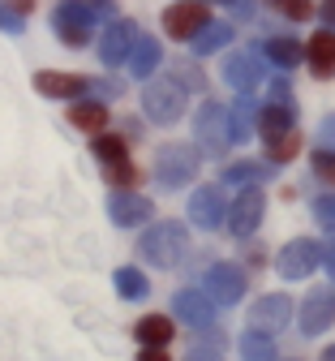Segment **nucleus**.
<instances>
[{"label": "nucleus", "instance_id": "obj_1", "mask_svg": "<svg viewBox=\"0 0 335 361\" xmlns=\"http://www.w3.org/2000/svg\"><path fill=\"white\" fill-rule=\"evenodd\" d=\"M185 245H189V233H185V224H176V219L151 224V228L142 233V241H138L142 258H147L151 267H164V271L185 258Z\"/></svg>", "mask_w": 335, "mask_h": 361}, {"label": "nucleus", "instance_id": "obj_2", "mask_svg": "<svg viewBox=\"0 0 335 361\" xmlns=\"http://www.w3.org/2000/svg\"><path fill=\"white\" fill-rule=\"evenodd\" d=\"M185 82L172 73V78H151L147 86H142V112H147V121L155 125H176L185 116Z\"/></svg>", "mask_w": 335, "mask_h": 361}, {"label": "nucleus", "instance_id": "obj_3", "mask_svg": "<svg viewBox=\"0 0 335 361\" xmlns=\"http://www.w3.org/2000/svg\"><path fill=\"white\" fill-rule=\"evenodd\" d=\"M194 142L207 151V155H224L232 147V112L215 99H207L194 116Z\"/></svg>", "mask_w": 335, "mask_h": 361}, {"label": "nucleus", "instance_id": "obj_4", "mask_svg": "<svg viewBox=\"0 0 335 361\" xmlns=\"http://www.w3.org/2000/svg\"><path fill=\"white\" fill-rule=\"evenodd\" d=\"M198 176V147H185V142H168L155 155V180L168 190H181Z\"/></svg>", "mask_w": 335, "mask_h": 361}, {"label": "nucleus", "instance_id": "obj_5", "mask_svg": "<svg viewBox=\"0 0 335 361\" xmlns=\"http://www.w3.org/2000/svg\"><path fill=\"white\" fill-rule=\"evenodd\" d=\"M314 267H322V241H288L275 254V271L279 280H305L314 276Z\"/></svg>", "mask_w": 335, "mask_h": 361}, {"label": "nucleus", "instance_id": "obj_6", "mask_svg": "<svg viewBox=\"0 0 335 361\" xmlns=\"http://www.w3.org/2000/svg\"><path fill=\"white\" fill-rule=\"evenodd\" d=\"M90 22H95L90 5H78V0H61L56 13H52V26H56L61 43H69V48H82L90 39Z\"/></svg>", "mask_w": 335, "mask_h": 361}, {"label": "nucleus", "instance_id": "obj_7", "mask_svg": "<svg viewBox=\"0 0 335 361\" xmlns=\"http://www.w3.org/2000/svg\"><path fill=\"white\" fill-rule=\"evenodd\" d=\"M288 319H293V301L284 297V293L258 297V301L250 305V314H245V323H250V331H267V336L284 331V327H288Z\"/></svg>", "mask_w": 335, "mask_h": 361}, {"label": "nucleus", "instance_id": "obj_8", "mask_svg": "<svg viewBox=\"0 0 335 361\" xmlns=\"http://www.w3.org/2000/svg\"><path fill=\"white\" fill-rule=\"evenodd\" d=\"M245 284H250V280H245V271L236 267V262H215L207 276H202V288H207L219 305H236V301L245 297Z\"/></svg>", "mask_w": 335, "mask_h": 361}, {"label": "nucleus", "instance_id": "obj_9", "mask_svg": "<svg viewBox=\"0 0 335 361\" xmlns=\"http://www.w3.org/2000/svg\"><path fill=\"white\" fill-rule=\"evenodd\" d=\"M138 39H142V35H138V22H129V18H116V22L104 30V39H99V61H104L108 69L125 65Z\"/></svg>", "mask_w": 335, "mask_h": 361}, {"label": "nucleus", "instance_id": "obj_10", "mask_svg": "<svg viewBox=\"0 0 335 361\" xmlns=\"http://www.w3.org/2000/svg\"><path fill=\"white\" fill-rule=\"evenodd\" d=\"M215 297L207 293V288H181L176 297H172V310H176V319L185 323V327H211L215 323Z\"/></svg>", "mask_w": 335, "mask_h": 361}, {"label": "nucleus", "instance_id": "obj_11", "mask_svg": "<svg viewBox=\"0 0 335 361\" xmlns=\"http://www.w3.org/2000/svg\"><path fill=\"white\" fill-rule=\"evenodd\" d=\"M262 211H267V198H262V190L258 185H245L241 190V198L232 202V211H228V228L236 233V237H254V228L262 224Z\"/></svg>", "mask_w": 335, "mask_h": 361}, {"label": "nucleus", "instance_id": "obj_12", "mask_svg": "<svg viewBox=\"0 0 335 361\" xmlns=\"http://www.w3.org/2000/svg\"><path fill=\"white\" fill-rule=\"evenodd\" d=\"M207 22H211V9L198 5V0H181V5H172V9L164 13V30H168L172 39H189V43L198 39V30H202Z\"/></svg>", "mask_w": 335, "mask_h": 361}, {"label": "nucleus", "instance_id": "obj_13", "mask_svg": "<svg viewBox=\"0 0 335 361\" xmlns=\"http://www.w3.org/2000/svg\"><path fill=\"white\" fill-rule=\"evenodd\" d=\"M331 323H335V288L322 284V288H314V293L305 297V305H301V331H305V336H322Z\"/></svg>", "mask_w": 335, "mask_h": 361}, {"label": "nucleus", "instance_id": "obj_14", "mask_svg": "<svg viewBox=\"0 0 335 361\" xmlns=\"http://www.w3.org/2000/svg\"><path fill=\"white\" fill-rule=\"evenodd\" d=\"M228 219V207H224V190L219 185H202L194 190V198H189V224H198V228H219V224Z\"/></svg>", "mask_w": 335, "mask_h": 361}, {"label": "nucleus", "instance_id": "obj_15", "mask_svg": "<svg viewBox=\"0 0 335 361\" xmlns=\"http://www.w3.org/2000/svg\"><path fill=\"white\" fill-rule=\"evenodd\" d=\"M224 82H228L232 90H241V95H250V90L262 82V61H258V52H232V56L224 61Z\"/></svg>", "mask_w": 335, "mask_h": 361}, {"label": "nucleus", "instance_id": "obj_16", "mask_svg": "<svg viewBox=\"0 0 335 361\" xmlns=\"http://www.w3.org/2000/svg\"><path fill=\"white\" fill-rule=\"evenodd\" d=\"M151 202L142 198V194H129V190H116L112 198H108V215H112V224H121V228H138V224H147L151 219Z\"/></svg>", "mask_w": 335, "mask_h": 361}, {"label": "nucleus", "instance_id": "obj_17", "mask_svg": "<svg viewBox=\"0 0 335 361\" xmlns=\"http://www.w3.org/2000/svg\"><path fill=\"white\" fill-rule=\"evenodd\" d=\"M305 61H310L314 78H331V73H335V30H331V26L314 30L310 48H305Z\"/></svg>", "mask_w": 335, "mask_h": 361}, {"label": "nucleus", "instance_id": "obj_18", "mask_svg": "<svg viewBox=\"0 0 335 361\" xmlns=\"http://www.w3.org/2000/svg\"><path fill=\"white\" fill-rule=\"evenodd\" d=\"M172 336H176V323L168 319V314H147V319L133 327V340H138L142 348H168Z\"/></svg>", "mask_w": 335, "mask_h": 361}, {"label": "nucleus", "instance_id": "obj_19", "mask_svg": "<svg viewBox=\"0 0 335 361\" xmlns=\"http://www.w3.org/2000/svg\"><path fill=\"white\" fill-rule=\"evenodd\" d=\"M35 90L47 99H73L86 90V82L78 73H56V69H47V73H35Z\"/></svg>", "mask_w": 335, "mask_h": 361}, {"label": "nucleus", "instance_id": "obj_20", "mask_svg": "<svg viewBox=\"0 0 335 361\" xmlns=\"http://www.w3.org/2000/svg\"><path fill=\"white\" fill-rule=\"evenodd\" d=\"M293 121H297L293 104H271V108H258V133H262L267 142L284 138V133H293Z\"/></svg>", "mask_w": 335, "mask_h": 361}, {"label": "nucleus", "instance_id": "obj_21", "mask_svg": "<svg viewBox=\"0 0 335 361\" xmlns=\"http://www.w3.org/2000/svg\"><path fill=\"white\" fill-rule=\"evenodd\" d=\"M159 61H164L159 39H147V35H142V39L133 43V52H129V69H133L138 78H151V73L159 69Z\"/></svg>", "mask_w": 335, "mask_h": 361}, {"label": "nucleus", "instance_id": "obj_22", "mask_svg": "<svg viewBox=\"0 0 335 361\" xmlns=\"http://www.w3.org/2000/svg\"><path fill=\"white\" fill-rule=\"evenodd\" d=\"M69 121H73V129L104 133V129H108V108H104V104H95V99H82V104L69 108Z\"/></svg>", "mask_w": 335, "mask_h": 361}, {"label": "nucleus", "instance_id": "obj_23", "mask_svg": "<svg viewBox=\"0 0 335 361\" xmlns=\"http://www.w3.org/2000/svg\"><path fill=\"white\" fill-rule=\"evenodd\" d=\"M267 56L279 65V69H297L301 61H305V48L297 39H288V35H279V39H267Z\"/></svg>", "mask_w": 335, "mask_h": 361}, {"label": "nucleus", "instance_id": "obj_24", "mask_svg": "<svg viewBox=\"0 0 335 361\" xmlns=\"http://www.w3.org/2000/svg\"><path fill=\"white\" fill-rule=\"evenodd\" d=\"M267 176H271V164H258V159H236L224 172V180H232V185H258Z\"/></svg>", "mask_w": 335, "mask_h": 361}, {"label": "nucleus", "instance_id": "obj_25", "mask_svg": "<svg viewBox=\"0 0 335 361\" xmlns=\"http://www.w3.org/2000/svg\"><path fill=\"white\" fill-rule=\"evenodd\" d=\"M228 112H232V142H245L250 133H254V112H258V104H254L250 95H241Z\"/></svg>", "mask_w": 335, "mask_h": 361}, {"label": "nucleus", "instance_id": "obj_26", "mask_svg": "<svg viewBox=\"0 0 335 361\" xmlns=\"http://www.w3.org/2000/svg\"><path fill=\"white\" fill-rule=\"evenodd\" d=\"M228 39H232V26H228V22H207V26L198 30V39H194V52H198V56H211V52L224 48Z\"/></svg>", "mask_w": 335, "mask_h": 361}, {"label": "nucleus", "instance_id": "obj_27", "mask_svg": "<svg viewBox=\"0 0 335 361\" xmlns=\"http://www.w3.org/2000/svg\"><path fill=\"white\" fill-rule=\"evenodd\" d=\"M112 280H116V293H121L125 301H142V297L151 293V284L142 280V271H138V267H121Z\"/></svg>", "mask_w": 335, "mask_h": 361}, {"label": "nucleus", "instance_id": "obj_28", "mask_svg": "<svg viewBox=\"0 0 335 361\" xmlns=\"http://www.w3.org/2000/svg\"><path fill=\"white\" fill-rule=\"evenodd\" d=\"M90 151H95V159H99V164H116V159H129V147H125V138H116V133H95Z\"/></svg>", "mask_w": 335, "mask_h": 361}, {"label": "nucleus", "instance_id": "obj_29", "mask_svg": "<svg viewBox=\"0 0 335 361\" xmlns=\"http://www.w3.org/2000/svg\"><path fill=\"white\" fill-rule=\"evenodd\" d=\"M241 357L245 361H275V344L267 331H245L241 336Z\"/></svg>", "mask_w": 335, "mask_h": 361}, {"label": "nucleus", "instance_id": "obj_30", "mask_svg": "<svg viewBox=\"0 0 335 361\" xmlns=\"http://www.w3.org/2000/svg\"><path fill=\"white\" fill-rule=\"evenodd\" d=\"M104 176L112 180L116 190H129V185H138V176H142V172H138L129 159H116V164H104Z\"/></svg>", "mask_w": 335, "mask_h": 361}, {"label": "nucleus", "instance_id": "obj_31", "mask_svg": "<svg viewBox=\"0 0 335 361\" xmlns=\"http://www.w3.org/2000/svg\"><path fill=\"white\" fill-rule=\"evenodd\" d=\"M297 151H301V138H297V133H284V138L267 142V155H271V164H288V159H297Z\"/></svg>", "mask_w": 335, "mask_h": 361}, {"label": "nucleus", "instance_id": "obj_32", "mask_svg": "<svg viewBox=\"0 0 335 361\" xmlns=\"http://www.w3.org/2000/svg\"><path fill=\"white\" fill-rule=\"evenodd\" d=\"M314 219L322 224V228H331V233H335V194L314 198Z\"/></svg>", "mask_w": 335, "mask_h": 361}, {"label": "nucleus", "instance_id": "obj_33", "mask_svg": "<svg viewBox=\"0 0 335 361\" xmlns=\"http://www.w3.org/2000/svg\"><path fill=\"white\" fill-rule=\"evenodd\" d=\"M314 176H322V180H331L335 185V151H314Z\"/></svg>", "mask_w": 335, "mask_h": 361}, {"label": "nucleus", "instance_id": "obj_34", "mask_svg": "<svg viewBox=\"0 0 335 361\" xmlns=\"http://www.w3.org/2000/svg\"><path fill=\"white\" fill-rule=\"evenodd\" d=\"M275 9H284V13H288L293 22H305V18L314 13V5H310V0H275Z\"/></svg>", "mask_w": 335, "mask_h": 361}, {"label": "nucleus", "instance_id": "obj_35", "mask_svg": "<svg viewBox=\"0 0 335 361\" xmlns=\"http://www.w3.org/2000/svg\"><path fill=\"white\" fill-rule=\"evenodd\" d=\"M318 142H322V151H335V112L322 116V125H318Z\"/></svg>", "mask_w": 335, "mask_h": 361}, {"label": "nucleus", "instance_id": "obj_36", "mask_svg": "<svg viewBox=\"0 0 335 361\" xmlns=\"http://www.w3.org/2000/svg\"><path fill=\"white\" fill-rule=\"evenodd\" d=\"M172 73H176V78H181V82H185V86H189V90H198V86H202V73H198V69H194V65H176V69H172Z\"/></svg>", "mask_w": 335, "mask_h": 361}, {"label": "nucleus", "instance_id": "obj_37", "mask_svg": "<svg viewBox=\"0 0 335 361\" xmlns=\"http://www.w3.org/2000/svg\"><path fill=\"white\" fill-rule=\"evenodd\" d=\"M271 99H275V104H293V90H288V82H284V78L271 82Z\"/></svg>", "mask_w": 335, "mask_h": 361}, {"label": "nucleus", "instance_id": "obj_38", "mask_svg": "<svg viewBox=\"0 0 335 361\" xmlns=\"http://www.w3.org/2000/svg\"><path fill=\"white\" fill-rule=\"evenodd\" d=\"M0 30H9V35H18V30H22V18H18V13H9L5 5H0Z\"/></svg>", "mask_w": 335, "mask_h": 361}, {"label": "nucleus", "instance_id": "obj_39", "mask_svg": "<svg viewBox=\"0 0 335 361\" xmlns=\"http://www.w3.org/2000/svg\"><path fill=\"white\" fill-rule=\"evenodd\" d=\"M322 267H327V276L335 280V237H331V241H322Z\"/></svg>", "mask_w": 335, "mask_h": 361}, {"label": "nucleus", "instance_id": "obj_40", "mask_svg": "<svg viewBox=\"0 0 335 361\" xmlns=\"http://www.w3.org/2000/svg\"><path fill=\"white\" fill-rule=\"evenodd\" d=\"M185 361H224V357H219V353H215L211 344H198V348H194V353H189Z\"/></svg>", "mask_w": 335, "mask_h": 361}, {"label": "nucleus", "instance_id": "obj_41", "mask_svg": "<svg viewBox=\"0 0 335 361\" xmlns=\"http://www.w3.org/2000/svg\"><path fill=\"white\" fill-rule=\"evenodd\" d=\"M138 361H172V357H168V348H142Z\"/></svg>", "mask_w": 335, "mask_h": 361}, {"label": "nucleus", "instance_id": "obj_42", "mask_svg": "<svg viewBox=\"0 0 335 361\" xmlns=\"http://www.w3.org/2000/svg\"><path fill=\"white\" fill-rule=\"evenodd\" d=\"M318 18H322V26H331V30H335V0H327V5H318Z\"/></svg>", "mask_w": 335, "mask_h": 361}, {"label": "nucleus", "instance_id": "obj_43", "mask_svg": "<svg viewBox=\"0 0 335 361\" xmlns=\"http://www.w3.org/2000/svg\"><path fill=\"white\" fill-rule=\"evenodd\" d=\"M322 361H335V344H331V348H327V353H322Z\"/></svg>", "mask_w": 335, "mask_h": 361}, {"label": "nucleus", "instance_id": "obj_44", "mask_svg": "<svg viewBox=\"0 0 335 361\" xmlns=\"http://www.w3.org/2000/svg\"><path fill=\"white\" fill-rule=\"evenodd\" d=\"M219 5H236V0H219Z\"/></svg>", "mask_w": 335, "mask_h": 361}, {"label": "nucleus", "instance_id": "obj_45", "mask_svg": "<svg viewBox=\"0 0 335 361\" xmlns=\"http://www.w3.org/2000/svg\"><path fill=\"white\" fill-rule=\"evenodd\" d=\"M95 5H108V0H95Z\"/></svg>", "mask_w": 335, "mask_h": 361}]
</instances>
